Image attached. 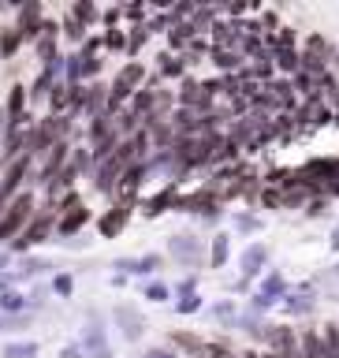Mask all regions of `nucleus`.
<instances>
[{
  "label": "nucleus",
  "mask_w": 339,
  "mask_h": 358,
  "mask_svg": "<svg viewBox=\"0 0 339 358\" xmlns=\"http://www.w3.org/2000/svg\"><path fill=\"white\" fill-rule=\"evenodd\" d=\"M30 206H34V198H30V194H22V198L15 201V206H11V209L4 213V220H0V243H4L8 235H15V231L22 228V220L30 217Z\"/></svg>",
  "instance_id": "obj_1"
},
{
  "label": "nucleus",
  "mask_w": 339,
  "mask_h": 358,
  "mask_svg": "<svg viewBox=\"0 0 339 358\" xmlns=\"http://www.w3.org/2000/svg\"><path fill=\"white\" fill-rule=\"evenodd\" d=\"M22 172H27V157H19L15 164L8 168V176H4V183H0V206H4V201L11 198V190L19 187V179H22Z\"/></svg>",
  "instance_id": "obj_2"
},
{
  "label": "nucleus",
  "mask_w": 339,
  "mask_h": 358,
  "mask_svg": "<svg viewBox=\"0 0 339 358\" xmlns=\"http://www.w3.org/2000/svg\"><path fill=\"white\" fill-rule=\"evenodd\" d=\"M127 217H131V209L116 206V209L108 213V217H101V231H105V235H116V231L123 228V224H127Z\"/></svg>",
  "instance_id": "obj_3"
},
{
  "label": "nucleus",
  "mask_w": 339,
  "mask_h": 358,
  "mask_svg": "<svg viewBox=\"0 0 339 358\" xmlns=\"http://www.w3.org/2000/svg\"><path fill=\"white\" fill-rule=\"evenodd\" d=\"M324 358H339V332L332 329H324Z\"/></svg>",
  "instance_id": "obj_4"
},
{
  "label": "nucleus",
  "mask_w": 339,
  "mask_h": 358,
  "mask_svg": "<svg viewBox=\"0 0 339 358\" xmlns=\"http://www.w3.org/2000/svg\"><path fill=\"white\" fill-rule=\"evenodd\" d=\"M82 224H86V213L78 209V213H67L60 228H64V235H71V231H78V228H82Z\"/></svg>",
  "instance_id": "obj_5"
},
{
  "label": "nucleus",
  "mask_w": 339,
  "mask_h": 358,
  "mask_svg": "<svg viewBox=\"0 0 339 358\" xmlns=\"http://www.w3.org/2000/svg\"><path fill=\"white\" fill-rule=\"evenodd\" d=\"M64 161V145H52V153H49V164H45V176H52L56 172V164Z\"/></svg>",
  "instance_id": "obj_6"
},
{
  "label": "nucleus",
  "mask_w": 339,
  "mask_h": 358,
  "mask_svg": "<svg viewBox=\"0 0 339 358\" xmlns=\"http://www.w3.org/2000/svg\"><path fill=\"white\" fill-rule=\"evenodd\" d=\"M15 45H19V34H4V41H0V52H15Z\"/></svg>",
  "instance_id": "obj_7"
},
{
  "label": "nucleus",
  "mask_w": 339,
  "mask_h": 358,
  "mask_svg": "<svg viewBox=\"0 0 339 358\" xmlns=\"http://www.w3.org/2000/svg\"><path fill=\"white\" fill-rule=\"evenodd\" d=\"M280 64H284L287 71H291V67H298V56L291 52V49H280Z\"/></svg>",
  "instance_id": "obj_8"
},
{
  "label": "nucleus",
  "mask_w": 339,
  "mask_h": 358,
  "mask_svg": "<svg viewBox=\"0 0 339 358\" xmlns=\"http://www.w3.org/2000/svg\"><path fill=\"white\" fill-rule=\"evenodd\" d=\"M217 64H220V67H235V64H239V56H231V52H217Z\"/></svg>",
  "instance_id": "obj_9"
},
{
  "label": "nucleus",
  "mask_w": 339,
  "mask_h": 358,
  "mask_svg": "<svg viewBox=\"0 0 339 358\" xmlns=\"http://www.w3.org/2000/svg\"><path fill=\"white\" fill-rule=\"evenodd\" d=\"M75 15H78V19H89V15H94V8H89V4H78Z\"/></svg>",
  "instance_id": "obj_10"
},
{
  "label": "nucleus",
  "mask_w": 339,
  "mask_h": 358,
  "mask_svg": "<svg viewBox=\"0 0 339 358\" xmlns=\"http://www.w3.org/2000/svg\"><path fill=\"white\" fill-rule=\"evenodd\" d=\"M145 358H175V355H168V351H150Z\"/></svg>",
  "instance_id": "obj_11"
}]
</instances>
